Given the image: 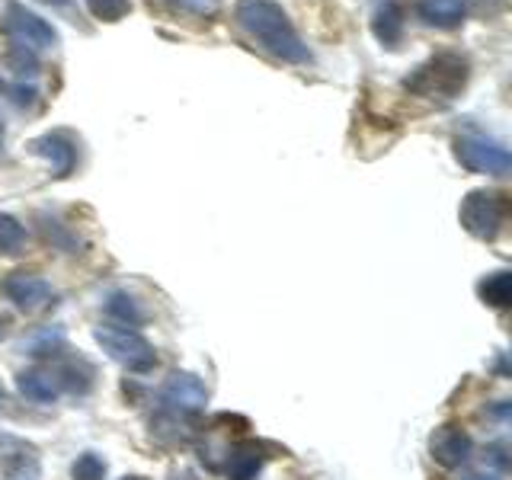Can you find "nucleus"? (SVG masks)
I'll use <instances>...</instances> for the list:
<instances>
[{"mask_svg": "<svg viewBox=\"0 0 512 480\" xmlns=\"http://www.w3.org/2000/svg\"><path fill=\"white\" fill-rule=\"evenodd\" d=\"M84 4L90 7V13L96 16V20H106V23H116L128 10H132L128 0H84Z\"/></svg>", "mask_w": 512, "mask_h": 480, "instance_id": "nucleus-19", "label": "nucleus"}, {"mask_svg": "<svg viewBox=\"0 0 512 480\" xmlns=\"http://www.w3.org/2000/svg\"><path fill=\"white\" fill-rule=\"evenodd\" d=\"M4 26H7V36L20 48H26V52H42V48H52L58 42V32L52 29V23H45L42 16L26 10L23 4L7 7Z\"/></svg>", "mask_w": 512, "mask_h": 480, "instance_id": "nucleus-5", "label": "nucleus"}, {"mask_svg": "<svg viewBox=\"0 0 512 480\" xmlns=\"http://www.w3.org/2000/svg\"><path fill=\"white\" fill-rule=\"evenodd\" d=\"M4 333H7V320L0 317V340H4Z\"/></svg>", "mask_w": 512, "mask_h": 480, "instance_id": "nucleus-26", "label": "nucleus"}, {"mask_svg": "<svg viewBox=\"0 0 512 480\" xmlns=\"http://www.w3.org/2000/svg\"><path fill=\"white\" fill-rule=\"evenodd\" d=\"M176 7H183L186 13H196V16H212L218 13L221 0H173Z\"/></svg>", "mask_w": 512, "mask_h": 480, "instance_id": "nucleus-22", "label": "nucleus"}, {"mask_svg": "<svg viewBox=\"0 0 512 480\" xmlns=\"http://www.w3.org/2000/svg\"><path fill=\"white\" fill-rule=\"evenodd\" d=\"M471 436L464 432L461 426H439L436 432H432L429 439V452L432 458H436L442 468H461L464 461L471 458Z\"/></svg>", "mask_w": 512, "mask_h": 480, "instance_id": "nucleus-9", "label": "nucleus"}, {"mask_svg": "<svg viewBox=\"0 0 512 480\" xmlns=\"http://www.w3.org/2000/svg\"><path fill=\"white\" fill-rule=\"evenodd\" d=\"M96 343L103 346V352H109L112 362H119L122 368L135 375L151 372L157 356H154V346L144 340V336L132 327H119V324H103L93 330Z\"/></svg>", "mask_w": 512, "mask_h": 480, "instance_id": "nucleus-3", "label": "nucleus"}, {"mask_svg": "<svg viewBox=\"0 0 512 480\" xmlns=\"http://www.w3.org/2000/svg\"><path fill=\"white\" fill-rule=\"evenodd\" d=\"M4 295L26 314H39L55 301V288L32 272H10L4 279Z\"/></svg>", "mask_w": 512, "mask_h": 480, "instance_id": "nucleus-8", "label": "nucleus"}, {"mask_svg": "<svg viewBox=\"0 0 512 480\" xmlns=\"http://www.w3.org/2000/svg\"><path fill=\"white\" fill-rule=\"evenodd\" d=\"M74 480H103L106 477V464H103V458H96V455H80L77 461H74Z\"/></svg>", "mask_w": 512, "mask_h": 480, "instance_id": "nucleus-20", "label": "nucleus"}, {"mask_svg": "<svg viewBox=\"0 0 512 480\" xmlns=\"http://www.w3.org/2000/svg\"><path fill=\"white\" fill-rule=\"evenodd\" d=\"M455 157L461 160V167H468L471 173H487V176H503L512 167V157L506 148H500L496 141L471 138V135L455 141Z\"/></svg>", "mask_w": 512, "mask_h": 480, "instance_id": "nucleus-6", "label": "nucleus"}, {"mask_svg": "<svg viewBox=\"0 0 512 480\" xmlns=\"http://www.w3.org/2000/svg\"><path fill=\"white\" fill-rule=\"evenodd\" d=\"M32 100H36V90H32V87H26V84L13 87V103L16 106H29Z\"/></svg>", "mask_w": 512, "mask_h": 480, "instance_id": "nucleus-23", "label": "nucleus"}, {"mask_svg": "<svg viewBox=\"0 0 512 480\" xmlns=\"http://www.w3.org/2000/svg\"><path fill=\"white\" fill-rule=\"evenodd\" d=\"M372 29L381 45H388V48L400 45V39H404V7H400L397 0H384V4L375 10Z\"/></svg>", "mask_w": 512, "mask_h": 480, "instance_id": "nucleus-11", "label": "nucleus"}, {"mask_svg": "<svg viewBox=\"0 0 512 480\" xmlns=\"http://www.w3.org/2000/svg\"><path fill=\"white\" fill-rule=\"evenodd\" d=\"M464 84H468V61L452 52L429 58L404 80L410 93L426 96V100H455Z\"/></svg>", "mask_w": 512, "mask_h": 480, "instance_id": "nucleus-2", "label": "nucleus"}, {"mask_svg": "<svg viewBox=\"0 0 512 480\" xmlns=\"http://www.w3.org/2000/svg\"><path fill=\"white\" fill-rule=\"evenodd\" d=\"M480 298H484L490 308H509L512 301V276L509 272H493L484 282L477 285Z\"/></svg>", "mask_w": 512, "mask_h": 480, "instance_id": "nucleus-17", "label": "nucleus"}, {"mask_svg": "<svg viewBox=\"0 0 512 480\" xmlns=\"http://www.w3.org/2000/svg\"><path fill=\"white\" fill-rule=\"evenodd\" d=\"M205 400H208L205 384L189 372H173L164 388H160V404H164V410H170V413L192 416L205 407Z\"/></svg>", "mask_w": 512, "mask_h": 480, "instance_id": "nucleus-7", "label": "nucleus"}, {"mask_svg": "<svg viewBox=\"0 0 512 480\" xmlns=\"http://www.w3.org/2000/svg\"><path fill=\"white\" fill-rule=\"evenodd\" d=\"M237 23L244 26L269 55L292 61V64L311 61L308 45L301 42V36L295 32V26L288 23L285 10L276 4V0H240Z\"/></svg>", "mask_w": 512, "mask_h": 480, "instance_id": "nucleus-1", "label": "nucleus"}, {"mask_svg": "<svg viewBox=\"0 0 512 480\" xmlns=\"http://www.w3.org/2000/svg\"><path fill=\"white\" fill-rule=\"evenodd\" d=\"M16 384H20V394L29 397L32 404H55V397H58V384L52 375H45V372H23L20 378H16Z\"/></svg>", "mask_w": 512, "mask_h": 480, "instance_id": "nucleus-14", "label": "nucleus"}, {"mask_svg": "<svg viewBox=\"0 0 512 480\" xmlns=\"http://www.w3.org/2000/svg\"><path fill=\"white\" fill-rule=\"evenodd\" d=\"M10 64L16 68V74H26V77H36L39 74V61L32 52H26V48H16V52L10 55Z\"/></svg>", "mask_w": 512, "mask_h": 480, "instance_id": "nucleus-21", "label": "nucleus"}, {"mask_svg": "<svg viewBox=\"0 0 512 480\" xmlns=\"http://www.w3.org/2000/svg\"><path fill=\"white\" fill-rule=\"evenodd\" d=\"M0 404H4V388H0Z\"/></svg>", "mask_w": 512, "mask_h": 480, "instance_id": "nucleus-28", "label": "nucleus"}, {"mask_svg": "<svg viewBox=\"0 0 512 480\" xmlns=\"http://www.w3.org/2000/svg\"><path fill=\"white\" fill-rule=\"evenodd\" d=\"M106 311L109 317H116L119 320V327H141L144 324V311L138 308V301L132 295H125V292H112L106 298Z\"/></svg>", "mask_w": 512, "mask_h": 480, "instance_id": "nucleus-16", "label": "nucleus"}, {"mask_svg": "<svg viewBox=\"0 0 512 480\" xmlns=\"http://www.w3.org/2000/svg\"><path fill=\"white\" fill-rule=\"evenodd\" d=\"M32 151H36L39 157L52 160L55 176H68L77 164V148L64 135H42V138L32 141Z\"/></svg>", "mask_w": 512, "mask_h": 480, "instance_id": "nucleus-10", "label": "nucleus"}, {"mask_svg": "<svg viewBox=\"0 0 512 480\" xmlns=\"http://www.w3.org/2000/svg\"><path fill=\"white\" fill-rule=\"evenodd\" d=\"M39 4H48V7H64L68 0H39Z\"/></svg>", "mask_w": 512, "mask_h": 480, "instance_id": "nucleus-25", "label": "nucleus"}, {"mask_svg": "<svg viewBox=\"0 0 512 480\" xmlns=\"http://www.w3.org/2000/svg\"><path fill=\"white\" fill-rule=\"evenodd\" d=\"M39 474H42L39 458L29 448L7 452L4 461H0V480H39Z\"/></svg>", "mask_w": 512, "mask_h": 480, "instance_id": "nucleus-13", "label": "nucleus"}, {"mask_svg": "<svg viewBox=\"0 0 512 480\" xmlns=\"http://www.w3.org/2000/svg\"><path fill=\"white\" fill-rule=\"evenodd\" d=\"M468 13V0H420V16L429 26L452 29Z\"/></svg>", "mask_w": 512, "mask_h": 480, "instance_id": "nucleus-12", "label": "nucleus"}, {"mask_svg": "<svg viewBox=\"0 0 512 480\" xmlns=\"http://www.w3.org/2000/svg\"><path fill=\"white\" fill-rule=\"evenodd\" d=\"M503 221H506V199L500 196V192L477 189L461 202L464 231L480 237V240H493L496 234H500Z\"/></svg>", "mask_w": 512, "mask_h": 480, "instance_id": "nucleus-4", "label": "nucleus"}, {"mask_svg": "<svg viewBox=\"0 0 512 480\" xmlns=\"http://www.w3.org/2000/svg\"><path fill=\"white\" fill-rule=\"evenodd\" d=\"M0 141H4V125H0Z\"/></svg>", "mask_w": 512, "mask_h": 480, "instance_id": "nucleus-27", "label": "nucleus"}, {"mask_svg": "<svg viewBox=\"0 0 512 480\" xmlns=\"http://www.w3.org/2000/svg\"><path fill=\"white\" fill-rule=\"evenodd\" d=\"M0 93H4V80H0Z\"/></svg>", "mask_w": 512, "mask_h": 480, "instance_id": "nucleus-29", "label": "nucleus"}, {"mask_svg": "<svg viewBox=\"0 0 512 480\" xmlns=\"http://www.w3.org/2000/svg\"><path fill=\"white\" fill-rule=\"evenodd\" d=\"M26 247V228L10 215H0V253L16 256Z\"/></svg>", "mask_w": 512, "mask_h": 480, "instance_id": "nucleus-18", "label": "nucleus"}, {"mask_svg": "<svg viewBox=\"0 0 512 480\" xmlns=\"http://www.w3.org/2000/svg\"><path fill=\"white\" fill-rule=\"evenodd\" d=\"M263 471V452L256 445H244L228 458V477L231 480H256Z\"/></svg>", "mask_w": 512, "mask_h": 480, "instance_id": "nucleus-15", "label": "nucleus"}, {"mask_svg": "<svg viewBox=\"0 0 512 480\" xmlns=\"http://www.w3.org/2000/svg\"><path fill=\"white\" fill-rule=\"evenodd\" d=\"M464 480H500V477H493V474H474V477H464Z\"/></svg>", "mask_w": 512, "mask_h": 480, "instance_id": "nucleus-24", "label": "nucleus"}]
</instances>
